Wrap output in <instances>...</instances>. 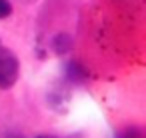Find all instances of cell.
<instances>
[{"label": "cell", "mask_w": 146, "mask_h": 138, "mask_svg": "<svg viewBox=\"0 0 146 138\" xmlns=\"http://www.w3.org/2000/svg\"><path fill=\"white\" fill-rule=\"evenodd\" d=\"M20 76V64L12 50L0 46V88H12Z\"/></svg>", "instance_id": "1"}, {"label": "cell", "mask_w": 146, "mask_h": 138, "mask_svg": "<svg viewBox=\"0 0 146 138\" xmlns=\"http://www.w3.org/2000/svg\"><path fill=\"white\" fill-rule=\"evenodd\" d=\"M64 76H66V80L72 82V84H82V82L86 80V70H84V66L78 64V62H68V64L64 66Z\"/></svg>", "instance_id": "2"}, {"label": "cell", "mask_w": 146, "mask_h": 138, "mask_svg": "<svg viewBox=\"0 0 146 138\" xmlns=\"http://www.w3.org/2000/svg\"><path fill=\"white\" fill-rule=\"evenodd\" d=\"M70 48H72V40H70L68 34H56V36L52 38V50H54L56 54H64V52H68Z\"/></svg>", "instance_id": "3"}, {"label": "cell", "mask_w": 146, "mask_h": 138, "mask_svg": "<svg viewBox=\"0 0 146 138\" xmlns=\"http://www.w3.org/2000/svg\"><path fill=\"white\" fill-rule=\"evenodd\" d=\"M10 14H12L10 0H0V20H2V18H8Z\"/></svg>", "instance_id": "4"}, {"label": "cell", "mask_w": 146, "mask_h": 138, "mask_svg": "<svg viewBox=\"0 0 146 138\" xmlns=\"http://www.w3.org/2000/svg\"><path fill=\"white\" fill-rule=\"evenodd\" d=\"M116 138H142V134H140V130H136V128H130V130H122Z\"/></svg>", "instance_id": "5"}, {"label": "cell", "mask_w": 146, "mask_h": 138, "mask_svg": "<svg viewBox=\"0 0 146 138\" xmlns=\"http://www.w3.org/2000/svg\"><path fill=\"white\" fill-rule=\"evenodd\" d=\"M36 138H58V136H52V134H40V136H36Z\"/></svg>", "instance_id": "6"}, {"label": "cell", "mask_w": 146, "mask_h": 138, "mask_svg": "<svg viewBox=\"0 0 146 138\" xmlns=\"http://www.w3.org/2000/svg\"><path fill=\"white\" fill-rule=\"evenodd\" d=\"M6 138H22V136H16V134H10V136H6Z\"/></svg>", "instance_id": "7"}, {"label": "cell", "mask_w": 146, "mask_h": 138, "mask_svg": "<svg viewBox=\"0 0 146 138\" xmlns=\"http://www.w3.org/2000/svg\"><path fill=\"white\" fill-rule=\"evenodd\" d=\"M0 46H2V44H0Z\"/></svg>", "instance_id": "8"}]
</instances>
